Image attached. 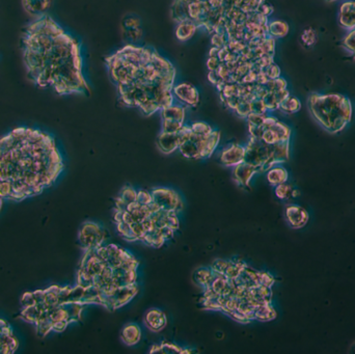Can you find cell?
<instances>
[{
  "label": "cell",
  "instance_id": "obj_1",
  "mask_svg": "<svg viewBox=\"0 0 355 354\" xmlns=\"http://www.w3.org/2000/svg\"><path fill=\"white\" fill-rule=\"evenodd\" d=\"M23 60L32 82L58 95L88 94L80 45L48 15L27 25L22 37Z\"/></svg>",
  "mask_w": 355,
  "mask_h": 354
},
{
  "label": "cell",
  "instance_id": "obj_2",
  "mask_svg": "<svg viewBox=\"0 0 355 354\" xmlns=\"http://www.w3.org/2000/svg\"><path fill=\"white\" fill-rule=\"evenodd\" d=\"M63 170L55 141L45 132L20 127L0 138V200L37 196Z\"/></svg>",
  "mask_w": 355,
  "mask_h": 354
},
{
  "label": "cell",
  "instance_id": "obj_3",
  "mask_svg": "<svg viewBox=\"0 0 355 354\" xmlns=\"http://www.w3.org/2000/svg\"><path fill=\"white\" fill-rule=\"evenodd\" d=\"M307 107L313 119L331 134L343 131L353 116L350 99L340 94H310Z\"/></svg>",
  "mask_w": 355,
  "mask_h": 354
},
{
  "label": "cell",
  "instance_id": "obj_4",
  "mask_svg": "<svg viewBox=\"0 0 355 354\" xmlns=\"http://www.w3.org/2000/svg\"><path fill=\"white\" fill-rule=\"evenodd\" d=\"M271 157V146L266 145L262 139L251 138L245 146L244 162L253 165L260 173L262 166Z\"/></svg>",
  "mask_w": 355,
  "mask_h": 354
},
{
  "label": "cell",
  "instance_id": "obj_5",
  "mask_svg": "<svg viewBox=\"0 0 355 354\" xmlns=\"http://www.w3.org/2000/svg\"><path fill=\"white\" fill-rule=\"evenodd\" d=\"M104 228L94 221H86L79 231V242L85 251L97 249L103 244L105 240Z\"/></svg>",
  "mask_w": 355,
  "mask_h": 354
},
{
  "label": "cell",
  "instance_id": "obj_6",
  "mask_svg": "<svg viewBox=\"0 0 355 354\" xmlns=\"http://www.w3.org/2000/svg\"><path fill=\"white\" fill-rule=\"evenodd\" d=\"M151 192L153 201L161 210L179 212L183 209V201L176 190L167 187H156Z\"/></svg>",
  "mask_w": 355,
  "mask_h": 354
},
{
  "label": "cell",
  "instance_id": "obj_7",
  "mask_svg": "<svg viewBox=\"0 0 355 354\" xmlns=\"http://www.w3.org/2000/svg\"><path fill=\"white\" fill-rule=\"evenodd\" d=\"M137 294V287L136 285L132 286H125V287H118L114 289V291L110 295H104L101 293L102 304L106 308L114 311L119 307H122L127 304L129 302L133 299Z\"/></svg>",
  "mask_w": 355,
  "mask_h": 354
},
{
  "label": "cell",
  "instance_id": "obj_8",
  "mask_svg": "<svg viewBox=\"0 0 355 354\" xmlns=\"http://www.w3.org/2000/svg\"><path fill=\"white\" fill-rule=\"evenodd\" d=\"M172 92L175 100L185 107H195L200 103V93L192 84L183 82L174 85Z\"/></svg>",
  "mask_w": 355,
  "mask_h": 354
},
{
  "label": "cell",
  "instance_id": "obj_9",
  "mask_svg": "<svg viewBox=\"0 0 355 354\" xmlns=\"http://www.w3.org/2000/svg\"><path fill=\"white\" fill-rule=\"evenodd\" d=\"M219 162L226 167H235L244 162L245 147L239 144H230L221 150L219 153Z\"/></svg>",
  "mask_w": 355,
  "mask_h": 354
},
{
  "label": "cell",
  "instance_id": "obj_10",
  "mask_svg": "<svg viewBox=\"0 0 355 354\" xmlns=\"http://www.w3.org/2000/svg\"><path fill=\"white\" fill-rule=\"evenodd\" d=\"M206 137L198 135L192 132L190 137L181 144L179 148L180 153L187 159H197V160L203 159Z\"/></svg>",
  "mask_w": 355,
  "mask_h": 354
},
{
  "label": "cell",
  "instance_id": "obj_11",
  "mask_svg": "<svg viewBox=\"0 0 355 354\" xmlns=\"http://www.w3.org/2000/svg\"><path fill=\"white\" fill-rule=\"evenodd\" d=\"M285 216L289 226L295 229L304 228L309 219L307 211L298 205L287 206L285 210Z\"/></svg>",
  "mask_w": 355,
  "mask_h": 354
},
{
  "label": "cell",
  "instance_id": "obj_12",
  "mask_svg": "<svg viewBox=\"0 0 355 354\" xmlns=\"http://www.w3.org/2000/svg\"><path fill=\"white\" fill-rule=\"evenodd\" d=\"M258 173V170L253 165L242 162L233 167V179L238 186L245 188L250 186L254 176Z\"/></svg>",
  "mask_w": 355,
  "mask_h": 354
},
{
  "label": "cell",
  "instance_id": "obj_13",
  "mask_svg": "<svg viewBox=\"0 0 355 354\" xmlns=\"http://www.w3.org/2000/svg\"><path fill=\"white\" fill-rule=\"evenodd\" d=\"M144 322L150 330H152L154 332H159L166 326L167 319L165 314L161 311V309L151 308L147 312Z\"/></svg>",
  "mask_w": 355,
  "mask_h": 354
},
{
  "label": "cell",
  "instance_id": "obj_14",
  "mask_svg": "<svg viewBox=\"0 0 355 354\" xmlns=\"http://www.w3.org/2000/svg\"><path fill=\"white\" fill-rule=\"evenodd\" d=\"M181 139L177 133H164L161 132L157 137V147L163 154H172L179 150Z\"/></svg>",
  "mask_w": 355,
  "mask_h": 354
},
{
  "label": "cell",
  "instance_id": "obj_15",
  "mask_svg": "<svg viewBox=\"0 0 355 354\" xmlns=\"http://www.w3.org/2000/svg\"><path fill=\"white\" fill-rule=\"evenodd\" d=\"M25 12L34 18L45 16L52 5V0H22Z\"/></svg>",
  "mask_w": 355,
  "mask_h": 354
},
{
  "label": "cell",
  "instance_id": "obj_16",
  "mask_svg": "<svg viewBox=\"0 0 355 354\" xmlns=\"http://www.w3.org/2000/svg\"><path fill=\"white\" fill-rule=\"evenodd\" d=\"M247 295L259 304L271 303L272 292L270 287L258 285L247 289Z\"/></svg>",
  "mask_w": 355,
  "mask_h": 354
},
{
  "label": "cell",
  "instance_id": "obj_17",
  "mask_svg": "<svg viewBox=\"0 0 355 354\" xmlns=\"http://www.w3.org/2000/svg\"><path fill=\"white\" fill-rule=\"evenodd\" d=\"M141 339V329L137 324L130 323L123 327L121 340L128 346H134Z\"/></svg>",
  "mask_w": 355,
  "mask_h": 354
},
{
  "label": "cell",
  "instance_id": "obj_18",
  "mask_svg": "<svg viewBox=\"0 0 355 354\" xmlns=\"http://www.w3.org/2000/svg\"><path fill=\"white\" fill-rule=\"evenodd\" d=\"M161 111V117L164 120H172L183 123L185 122L186 118V107L181 104H173L168 107H165L160 110Z\"/></svg>",
  "mask_w": 355,
  "mask_h": 354
},
{
  "label": "cell",
  "instance_id": "obj_19",
  "mask_svg": "<svg viewBox=\"0 0 355 354\" xmlns=\"http://www.w3.org/2000/svg\"><path fill=\"white\" fill-rule=\"evenodd\" d=\"M198 28V25L194 21L187 20L180 22L178 23L176 28V37L181 42H186L193 37Z\"/></svg>",
  "mask_w": 355,
  "mask_h": 354
},
{
  "label": "cell",
  "instance_id": "obj_20",
  "mask_svg": "<svg viewBox=\"0 0 355 354\" xmlns=\"http://www.w3.org/2000/svg\"><path fill=\"white\" fill-rule=\"evenodd\" d=\"M266 177H267V181L269 182V184L271 186H278L279 184L282 183H287L288 179H289V173L288 171L282 167L281 165H275L269 171L266 172Z\"/></svg>",
  "mask_w": 355,
  "mask_h": 354
},
{
  "label": "cell",
  "instance_id": "obj_21",
  "mask_svg": "<svg viewBox=\"0 0 355 354\" xmlns=\"http://www.w3.org/2000/svg\"><path fill=\"white\" fill-rule=\"evenodd\" d=\"M290 27L287 22L282 20H272L268 22L267 32L268 35L273 39H281L285 38L289 33Z\"/></svg>",
  "mask_w": 355,
  "mask_h": 354
},
{
  "label": "cell",
  "instance_id": "obj_22",
  "mask_svg": "<svg viewBox=\"0 0 355 354\" xmlns=\"http://www.w3.org/2000/svg\"><path fill=\"white\" fill-rule=\"evenodd\" d=\"M254 320L261 322H268L277 318V312H275V309L271 305V303H264L260 304L254 309Z\"/></svg>",
  "mask_w": 355,
  "mask_h": 354
},
{
  "label": "cell",
  "instance_id": "obj_23",
  "mask_svg": "<svg viewBox=\"0 0 355 354\" xmlns=\"http://www.w3.org/2000/svg\"><path fill=\"white\" fill-rule=\"evenodd\" d=\"M214 277H215L214 273H213L211 268H207V267H201L195 270L193 273L194 281L203 289L210 287Z\"/></svg>",
  "mask_w": 355,
  "mask_h": 354
},
{
  "label": "cell",
  "instance_id": "obj_24",
  "mask_svg": "<svg viewBox=\"0 0 355 354\" xmlns=\"http://www.w3.org/2000/svg\"><path fill=\"white\" fill-rule=\"evenodd\" d=\"M188 7H189V5L182 2L181 0H175V2L173 4V6H172V18H173V19L178 23L190 20Z\"/></svg>",
  "mask_w": 355,
  "mask_h": 354
},
{
  "label": "cell",
  "instance_id": "obj_25",
  "mask_svg": "<svg viewBox=\"0 0 355 354\" xmlns=\"http://www.w3.org/2000/svg\"><path fill=\"white\" fill-rule=\"evenodd\" d=\"M220 141V132L217 130H213L212 133L208 135L205 139V147H203V159H207L215 152Z\"/></svg>",
  "mask_w": 355,
  "mask_h": 354
},
{
  "label": "cell",
  "instance_id": "obj_26",
  "mask_svg": "<svg viewBox=\"0 0 355 354\" xmlns=\"http://www.w3.org/2000/svg\"><path fill=\"white\" fill-rule=\"evenodd\" d=\"M140 241L146 243L147 245L155 247V249H159V247H161L166 242V240L160 232V229L156 228L152 229V231L148 232Z\"/></svg>",
  "mask_w": 355,
  "mask_h": 354
},
{
  "label": "cell",
  "instance_id": "obj_27",
  "mask_svg": "<svg viewBox=\"0 0 355 354\" xmlns=\"http://www.w3.org/2000/svg\"><path fill=\"white\" fill-rule=\"evenodd\" d=\"M301 109V102L296 97L289 95L287 98L283 100L280 105L279 110H281L286 114H293L296 113Z\"/></svg>",
  "mask_w": 355,
  "mask_h": 354
},
{
  "label": "cell",
  "instance_id": "obj_28",
  "mask_svg": "<svg viewBox=\"0 0 355 354\" xmlns=\"http://www.w3.org/2000/svg\"><path fill=\"white\" fill-rule=\"evenodd\" d=\"M127 211L132 215L133 219L136 223H141L145 218L150 216V212L147 206H141L139 203H137L136 202L130 203L128 205Z\"/></svg>",
  "mask_w": 355,
  "mask_h": 354
},
{
  "label": "cell",
  "instance_id": "obj_29",
  "mask_svg": "<svg viewBox=\"0 0 355 354\" xmlns=\"http://www.w3.org/2000/svg\"><path fill=\"white\" fill-rule=\"evenodd\" d=\"M136 278H137V273H136V269H134V270L128 271L122 277L113 278V282H114L115 287L132 286V285H136Z\"/></svg>",
  "mask_w": 355,
  "mask_h": 354
},
{
  "label": "cell",
  "instance_id": "obj_30",
  "mask_svg": "<svg viewBox=\"0 0 355 354\" xmlns=\"http://www.w3.org/2000/svg\"><path fill=\"white\" fill-rule=\"evenodd\" d=\"M136 198H137V190L135 188H133L132 186L128 185L124 186L119 194V199H121L124 202L127 203V205H130V203L136 202Z\"/></svg>",
  "mask_w": 355,
  "mask_h": 354
},
{
  "label": "cell",
  "instance_id": "obj_31",
  "mask_svg": "<svg viewBox=\"0 0 355 354\" xmlns=\"http://www.w3.org/2000/svg\"><path fill=\"white\" fill-rule=\"evenodd\" d=\"M340 25L346 30H352L355 28V11L340 13Z\"/></svg>",
  "mask_w": 355,
  "mask_h": 354
},
{
  "label": "cell",
  "instance_id": "obj_32",
  "mask_svg": "<svg viewBox=\"0 0 355 354\" xmlns=\"http://www.w3.org/2000/svg\"><path fill=\"white\" fill-rule=\"evenodd\" d=\"M115 225H117L118 232L123 239H125L126 241H130V242L138 241L137 238L132 232L131 225H129L127 223H124V221H122V223H119V224H115Z\"/></svg>",
  "mask_w": 355,
  "mask_h": 354
},
{
  "label": "cell",
  "instance_id": "obj_33",
  "mask_svg": "<svg viewBox=\"0 0 355 354\" xmlns=\"http://www.w3.org/2000/svg\"><path fill=\"white\" fill-rule=\"evenodd\" d=\"M269 128H272L275 132H277V134L279 135L280 141H288L290 140V137H291V129L289 126H287L286 124L281 123L280 121H278L277 123L274 124L273 126L269 127Z\"/></svg>",
  "mask_w": 355,
  "mask_h": 354
},
{
  "label": "cell",
  "instance_id": "obj_34",
  "mask_svg": "<svg viewBox=\"0 0 355 354\" xmlns=\"http://www.w3.org/2000/svg\"><path fill=\"white\" fill-rule=\"evenodd\" d=\"M190 127H191L193 133L203 136V137L210 135L213 132V130H214L209 125V124H207L205 122H195V123L191 124Z\"/></svg>",
  "mask_w": 355,
  "mask_h": 354
},
{
  "label": "cell",
  "instance_id": "obj_35",
  "mask_svg": "<svg viewBox=\"0 0 355 354\" xmlns=\"http://www.w3.org/2000/svg\"><path fill=\"white\" fill-rule=\"evenodd\" d=\"M183 126H184L183 123L162 119L161 132H164V133H177V132H179L181 130Z\"/></svg>",
  "mask_w": 355,
  "mask_h": 354
},
{
  "label": "cell",
  "instance_id": "obj_36",
  "mask_svg": "<svg viewBox=\"0 0 355 354\" xmlns=\"http://www.w3.org/2000/svg\"><path fill=\"white\" fill-rule=\"evenodd\" d=\"M292 191L293 187L290 184L287 183L279 184L278 186H275L274 188L275 196H277V198L279 200H289L290 198H292Z\"/></svg>",
  "mask_w": 355,
  "mask_h": 354
},
{
  "label": "cell",
  "instance_id": "obj_37",
  "mask_svg": "<svg viewBox=\"0 0 355 354\" xmlns=\"http://www.w3.org/2000/svg\"><path fill=\"white\" fill-rule=\"evenodd\" d=\"M261 139H262V141H264L266 145H268V146L275 145V144H278L280 141L279 135L277 134V132H275L272 128L264 129Z\"/></svg>",
  "mask_w": 355,
  "mask_h": 354
},
{
  "label": "cell",
  "instance_id": "obj_38",
  "mask_svg": "<svg viewBox=\"0 0 355 354\" xmlns=\"http://www.w3.org/2000/svg\"><path fill=\"white\" fill-rule=\"evenodd\" d=\"M234 111L236 112V114L239 118L246 119L248 114L252 112L251 101L245 100V99H241V101L239 102V104L237 105V107L235 108Z\"/></svg>",
  "mask_w": 355,
  "mask_h": 354
},
{
  "label": "cell",
  "instance_id": "obj_39",
  "mask_svg": "<svg viewBox=\"0 0 355 354\" xmlns=\"http://www.w3.org/2000/svg\"><path fill=\"white\" fill-rule=\"evenodd\" d=\"M262 100H263V102H264V104L266 106V108H267L268 111L278 110L279 108L280 103L279 102L274 92H269L267 95L264 97Z\"/></svg>",
  "mask_w": 355,
  "mask_h": 354
},
{
  "label": "cell",
  "instance_id": "obj_40",
  "mask_svg": "<svg viewBox=\"0 0 355 354\" xmlns=\"http://www.w3.org/2000/svg\"><path fill=\"white\" fill-rule=\"evenodd\" d=\"M228 265H229V260L227 261V260H223V259H217L213 262L210 268L213 271V273L215 274V276H225Z\"/></svg>",
  "mask_w": 355,
  "mask_h": 354
},
{
  "label": "cell",
  "instance_id": "obj_41",
  "mask_svg": "<svg viewBox=\"0 0 355 354\" xmlns=\"http://www.w3.org/2000/svg\"><path fill=\"white\" fill-rule=\"evenodd\" d=\"M342 46L346 51H348L350 53H352L355 50V28L349 30L348 33L346 34V37L342 42Z\"/></svg>",
  "mask_w": 355,
  "mask_h": 354
},
{
  "label": "cell",
  "instance_id": "obj_42",
  "mask_svg": "<svg viewBox=\"0 0 355 354\" xmlns=\"http://www.w3.org/2000/svg\"><path fill=\"white\" fill-rule=\"evenodd\" d=\"M268 113L266 114H260V113H254V112H251L248 114L246 121H247V125H253V126H258V127H263L264 122L266 117H267Z\"/></svg>",
  "mask_w": 355,
  "mask_h": 354
},
{
  "label": "cell",
  "instance_id": "obj_43",
  "mask_svg": "<svg viewBox=\"0 0 355 354\" xmlns=\"http://www.w3.org/2000/svg\"><path fill=\"white\" fill-rule=\"evenodd\" d=\"M301 40H303L305 46H313L317 42V33L313 28H307L301 34Z\"/></svg>",
  "mask_w": 355,
  "mask_h": 354
},
{
  "label": "cell",
  "instance_id": "obj_44",
  "mask_svg": "<svg viewBox=\"0 0 355 354\" xmlns=\"http://www.w3.org/2000/svg\"><path fill=\"white\" fill-rule=\"evenodd\" d=\"M152 202H153L152 192L144 189L137 190V198H136L137 203H139L141 206H148L149 203H151Z\"/></svg>",
  "mask_w": 355,
  "mask_h": 354
},
{
  "label": "cell",
  "instance_id": "obj_45",
  "mask_svg": "<svg viewBox=\"0 0 355 354\" xmlns=\"http://www.w3.org/2000/svg\"><path fill=\"white\" fill-rule=\"evenodd\" d=\"M166 227H170L174 231H177L180 228V221L178 218V212L167 211L166 213Z\"/></svg>",
  "mask_w": 355,
  "mask_h": 354
},
{
  "label": "cell",
  "instance_id": "obj_46",
  "mask_svg": "<svg viewBox=\"0 0 355 354\" xmlns=\"http://www.w3.org/2000/svg\"><path fill=\"white\" fill-rule=\"evenodd\" d=\"M162 353H191L192 351H188V349H183L175 344H170L167 342H163L161 344Z\"/></svg>",
  "mask_w": 355,
  "mask_h": 354
},
{
  "label": "cell",
  "instance_id": "obj_47",
  "mask_svg": "<svg viewBox=\"0 0 355 354\" xmlns=\"http://www.w3.org/2000/svg\"><path fill=\"white\" fill-rule=\"evenodd\" d=\"M259 285H263L266 287H272L274 284V278L271 276L269 272L266 271H259V277H258Z\"/></svg>",
  "mask_w": 355,
  "mask_h": 354
},
{
  "label": "cell",
  "instance_id": "obj_48",
  "mask_svg": "<svg viewBox=\"0 0 355 354\" xmlns=\"http://www.w3.org/2000/svg\"><path fill=\"white\" fill-rule=\"evenodd\" d=\"M263 72L265 73L266 76L268 77V79H277V78L280 77V70H279V66L275 65L274 63L264 68Z\"/></svg>",
  "mask_w": 355,
  "mask_h": 354
},
{
  "label": "cell",
  "instance_id": "obj_49",
  "mask_svg": "<svg viewBox=\"0 0 355 354\" xmlns=\"http://www.w3.org/2000/svg\"><path fill=\"white\" fill-rule=\"evenodd\" d=\"M251 104H252V112L260 113V114L268 113V110H267V108H266V106L262 99L254 98L251 101Z\"/></svg>",
  "mask_w": 355,
  "mask_h": 354
},
{
  "label": "cell",
  "instance_id": "obj_50",
  "mask_svg": "<svg viewBox=\"0 0 355 354\" xmlns=\"http://www.w3.org/2000/svg\"><path fill=\"white\" fill-rule=\"evenodd\" d=\"M123 25H124V29L138 28L140 27V20L135 16H129L124 20Z\"/></svg>",
  "mask_w": 355,
  "mask_h": 354
},
{
  "label": "cell",
  "instance_id": "obj_51",
  "mask_svg": "<svg viewBox=\"0 0 355 354\" xmlns=\"http://www.w3.org/2000/svg\"><path fill=\"white\" fill-rule=\"evenodd\" d=\"M131 228H132L133 234H134V236L137 238L138 241H140L147 234L141 223H136V221H134V223L131 224Z\"/></svg>",
  "mask_w": 355,
  "mask_h": 354
},
{
  "label": "cell",
  "instance_id": "obj_52",
  "mask_svg": "<svg viewBox=\"0 0 355 354\" xmlns=\"http://www.w3.org/2000/svg\"><path fill=\"white\" fill-rule=\"evenodd\" d=\"M228 316L232 317L235 321H237L239 323L245 324V323H250L251 322V320L248 319V318L244 314H242L240 311H238V309H235V311L230 312L228 314Z\"/></svg>",
  "mask_w": 355,
  "mask_h": 354
},
{
  "label": "cell",
  "instance_id": "obj_53",
  "mask_svg": "<svg viewBox=\"0 0 355 354\" xmlns=\"http://www.w3.org/2000/svg\"><path fill=\"white\" fill-rule=\"evenodd\" d=\"M263 131H264V128H263V127H258V126L248 125V132H250L251 138L261 139L262 134H263Z\"/></svg>",
  "mask_w": 355,
  "mask_h": 354
},
{
  "label": "cell",
  "instance_id": "obj_54",
  "mask_svg": "<svg viewBox=\"0 0 355 354\" xmlns=\"http://www.w3.org/2000/svg\"><path fill=\"white\" fill-rule=\"evenodd\" d=\"M127 38L132 41H138L143 37V31H141L140 27L138 28H132V29H125Z\"/></svg>",
  "mask_w": 355,
  "mask_h": 354
},
{
  "label": "cell",
  "instance_id": "obj_55",
  "mask_svg": "<svg viewBox=\"0 0 355 354\" xmlns=\"http://www.w3.org/2000/svg\"><path fill=\"white\" fill-rule=\"evenodd\" d=\"M256 12L262 14V15H264V16H266V17H269V16L273 13V6H272L270 3L264 1V2L258 7V10H256Z\"/></svg>",
  "mask_w": 355,
  "mask_h": 354
},
{
  "label": "cell",
  "instance_id": "obj_56",
  "mask_svg": "<svg viewBox=\"0 0 355 354\" xmlns=\"http://www.w3.org/2000/svg\"><path fill=\"white\" fill-rule=\"evenodd\" d=\"M220 65H221V61L218 57L209 56L208 61H207V67H208L209 71H216Z\"/></svg>",
  "mask_w": 355,
  "mask_h": 354
},
{
  "label": "cell",
  "instance_id": "obj_57",
  "mask_svg": "<svg viewBox=\"0 0 355 354\" xmlns=\"http://www.w3.org/2000/svg\"><path fill=\"white\" fill-rule=\"evenodd\" d=\"M352 11H355V0H348V1L343 2L340 6V13Z\"/></svg>",
  "mask_w": 355,
  "mask_h": 354
},
{
  "label": "cell",
  "instance_id": "obj_58",
  "mask_svg": "<svg viewBox=\"0 0 355 354\" xmlns=\"http://www.w3.org/2000/svg\"><path fill=\"white\" fill-rule=\"evenodd\" d=\"M159 229H160V232H161L162 236L164 237V239H165L166 241H167V240H171V239H172V238L174 237V235H175V232H176V231H174L173 228H171L170 227H163V228H159Z\"/></svg>",
  "mask_w": 355,
  "mask_h": 354
},
{
  "label": "cell",
  "instance_id": "obj_59",
  "mask_svg": "<svg viewBox=\"0 0 355 354\" xmlns=\"http://www.w3.org/2000/svg\"><path fill=\"white\" fill-rule=\"evenodd\" d=\"M141 225H143L146 233H148V232H150V231H152V229L155 228L154 221H153V219L151 218L150 216L147 217V218H145L143 221H141Z\"/></svg>",
  "mask_w": 355,
  "mask_h": 354
},
{
  "label": "cell",
  "instance_id": "obj_60",
  "mask_svg": "<svg viewBox=\"0 0 355 354\" xmlns=\"http://www.w3.org/2000/svg\"><path fill=\"white\" fill-rule=\"evenodd\" d=\"M150 353H162L161 344L160 345H154V346L151 348Z\"/></svg>",
  "mask_w": 355,
  "mask_h": 354
},
{
  "label": "cell",
  "instance_id": "obj_61",
  "mask_svg": "<svg viewBox=\"0 0 355 354\" xmlns=\"http://www.w3.org/2000/svg\"><path fill=\"white\" fill-rule=\"evenodd\" d=\"M299 197V191L297 189H294L293 188V191H292V198H297Z\"/></svg>",
  "mask_w": 355,
  "mask_h": 354
},
{
  "label": "cell",
  "instance_id": "obj_62",
  "mask_svg": "<svg viewBox=\"0 0 355 354\" xmlns=\"http://www.w3.org/2000/svg\"><path fill=\"white\" fill-rule=\"evenodd\" d=\"M352 55H353V58L355 59V50L352 52Z\"/></svg>",
  "mask_w": 355,
  "mask_h": 354
},
{
  "label": "cell",
  "instance_id": "obj_63",
  "mask_svg": "<svg viewBox=\"0 0 355 354\" xmlns=\"http://www.w3.org/2000/svg\"><path fill=\"white\" fill-rule=\"evenodd\" d=\"M328 1H335V0H328Z\"/></svg>",
  "mask_w": 355,
  "mask_h": 354
}]
</instances>
